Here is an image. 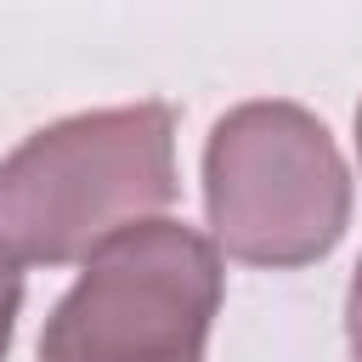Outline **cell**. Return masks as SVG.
<instances>
[{
  "instance_id": "1",
  "label": "cell",
  "mask_w": 362,
  "mask_h": 362,
  "mask_svg": "<svg viewBox=\"0 0 362 362\" xmlns=\"http://www.w3.org/2000/svg\"><path fill=\"white\" fill-rule=\"evenodd\" d=\"M175 204V113L130 102L57 119L0 158V249L17 266H85Z\"/></svg>"
},
{
  "instance_id": "2",
  "label": "cell",
  "mask_w": 362,
  "mask_h": 362,
  "mask_svg": "<svg viewBox=\"0 0 362 362\" xmlns=\"http://www.w3.org/2000/svg\"><path fill=\"white\" fill-rule=\"evenodd\" d=\"M209 243L243 266L294 272L322 260L351 221V170L328 124L300 102H243L204 147Z\"/></svg>"
},
{
  "instance_id": "3",
  "label": "cell",
  "mask_w": 362,
  "mask_h": 362,
  "mask_svg": "<svg viewBox=\"0 0 362 362\" xmlns=\"http://www.w3.org/2000/svg\"><path fill=\"white\" fill-rule=\"evenodd\" d=\"M221 294V249L198 226H130L51 305L40 362H204Z\"/></svg>"
},
{
  "instance_id": "4",
  "label": "cell",
  "mask_w": 362,
  "mask_h": 362,
  "mask_svg": "<svg viewBox=\"0 0 362 362\" xmlns=\"http://www.w3.org/2000/svg\"><path fill=\"white\" fill-rule=\"evenodd\" d=\"M17 311H23V266L0 249V362L11 351V334H17Z\"/></svg>"
},
{
  "instance_id": "5",
  "label": "cell",
  "mask_w": 362,
  "mask_h": 362,
  "mask_svg": "<svg viewBox=\"0 0 362 362\" xmlns=\"http://www.w3.org/2000/svg\"><path fill=\"white\" fill-rule=\"evenodd\" d=\"M345 334L362 351V260H356V277H351V294H345Z\"/></svg>"
},
{
  "instance_id": "6",
  "label": "cell",
  "mask_w": 362,
  "mask_h": 362,
  "mask_svg": "<svg viewBox=\"0 0 362 362\" xmlns=\"http://www.w3.org/2000/svg\"><path fill=\"white\" fill-rule=\"evenodd\" d=\"M356 158H362V107H356Z\"/></svg>"
}]
</instances>
